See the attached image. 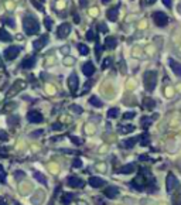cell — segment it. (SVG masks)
<instances>
[{"label":"cell","instance_id":"4fadbf2b","mask_svg":"<svg viewBox=\"0 0 181 205\" xmlns=\"http://www.w3.org/2000/svg\"><path fill=\"white\" fill-rule=\"evenodd\" d=\"M117 13H119V6L111 7V9H109V10L106 11V17H107V20H111V21H116V20H117Z\"/></svg>","mask_w":181,"mask_h":205},{"label":"cell","instance_id":"d6a6232c","mask_svg":"<svg viewBox=\"0 0 181 205\" xmlns=\"http://www.w3.org/2000/svg\"><path fill=\"white\" fill-rule=\"evenodd\" d=\"M86 40H88V41L95 40V33H94V30H88V31H86Z\"/></svg>","mask_w":181,"mask_h":205},{"label":"cell","instance_id":"44dd1931","mask_svg":"<svg viewBox=\"0 0 181 205\" xmlns=\"http://www.w3.org/2000/svg\"><path fill=\"white\" fill-rule=\"evenodd\" d=\"M134 164H126V165H123V167L119 170V173H122V174H130V173H133L134 171Z\"/></svg>","mask_w":181,"mask_h":205},{"label":"cell","instance_id":"d6986e66","mask_svg":"<svg viewBox=\"0 0 181 205\" xmlns=\"http://www.w3.org/2000/svg\"><path fill=\"white\" fill-rule=\"evenodd\" d=\"M33 175H34V178L37 180L40 184H44V185H47V178L44 177L43 174H41L40 171H33Z\"/></svg>","mask_w":181,"mask_h":205},{"label":"cell","instance_id":"d4e9b609","mask_svg":"<svg viewBox=\"0 0 181 205\" xmlns=\"http://www.w3.org/2000/svg\"><path fill=\"white\" fill-rule=\"evenodd\" d=\"M78 51H79L81 55H88V52H89V48L85 45V44H78Z\"/></svg>","mask_w":181,"mask_h":205},{"label":"cell","instance_id":"83f0119b","mask_svg":"<svg viewBox=\"0 0 181 205\" xmlns=\"http://www.w3.org/2000/svg\"><path fill=\"white\" fill-rule=\"evenodd\" d=\"M173 205H181V188H178V194L173 197Z\"/></svg>","mask_w":181,"mask_h":205},{"label":"cell","instance_id":"52a82bcc","mask_svg":"<svg viewBox=\"0 0 181 205\" xmlns=\"http://www.w3.org/2000/svg\"><path fill=\"white\" fill-rule=\"evenodd\" d=\"M78 85H79L78 77H77V74H75V72H72V74L69 75V78H68V88H69V91L71 92H77Z\"/></svg>","mask_w":181,"mask_h":205},{"label":"cell","instance_id":"4316f807","mask_svg":"<svg viewBox=\"0 0 181 205\" xmlns=\"http://www.w3.org/2000/svg\"><path fill=\"white\" fill-rule=\"evenodd\" d=\"M117 115H119V109H117V108H112V109L107 111V118H109V119L117 118Z\"/></svg>","mask_w":181,"mask_h":205},{"label":"cell","instance_id":"3957f363","mask_svg":"<svg viewBox=\"0 0 181 205\" xmlns=\"http://www.w3.org/2000/svg\"><path fill=\"white\" fill-rule=\"evenodd\" d=\"M151 17H153L154 24L158 26V27H166L168 24V16L166 13H163V11H154L151 14Z\"/></svg>","mask_w":181,"mask_h":205},{"label":"cell","instance_id":"f546056e","mask_svg":"<svg viewBox=\"0 0 181 205\" xmlns=\"http://www.w3.org/2000/svg\"><path fill=\"white\" fill-rule=\"evenodd\" d=\"M2 21H3V23H6L7 26H9V27H11V28L16 27V24H14L13 19H7V17H4V19H2Z\"/></svg>","mask_w":181,"mask_h":205},{"label":"cell","instance_id":"836d02e7","mask_svg":"<svg viewBox=\"0 0 181 205\" xmlns=\"http://www.w3.org/2000/svg\"><path fill=\"white\" fill-rule=\"evenodd\" d=\"M153 120V118L151 119H147V118H141V124H143V128H149V124H150V122Z\"/></svg>","mask_w":181,"mask_h":205},{"label":"cell","instance_id":"2e32d148","mask_svg":"<svg viewBox=\"0 0 181 205\" xmlns=\"http://www.w3.org/2000/svg\"><path fill=\"white\" fill-rule=\"evenodd\" d=\"M116 45H117L116 37H112V36H109V37L105 38V47H106L107 50H113Z\"/></svg>","mask_w":181,"mask_h":205},{"label":"cell","instance_id":"7dc6e473","mask_svg":"<svg viewBox=\"0 0 181 205\" xmlns=\"http://www.w3.org/2000/svg\"><path fill=\"white\" fill-rule=\"evenodd\" d=\"M0 205H7V204H6V201H4L3 198H0Z\"/></svg>","mask_w":181,"mask_h":205},{"label":"cell","instance_id":"f35d334b","mask_svg":"<svg viewBox=\"0 0 181 205\" xmlns=\"http://www.w3.org/2000/svg\"><path fill=\"white\" fill-rule=\"evenodd\" d=\"M101 51H102L101 44L96 43V58H98V60H101Z\"/></svg>","mask_w":181,"mask_h":205},{"label":"cell","instance_id":"7bdbcfd3","mask_svg":"<svg viewBox=\"0 0 181 205\" xmlns=\"http://www.w3.org/2000/svg\"><path fill=\"white\" fill-rule=\"evenodd\" d=\"M74 167H82V161H81V160H75L74 161Z\"/></svg>","mask_w":181,"mask_h":205},{"label":"cell","instance_id":"1f68e13d","mask_svg":"<svg viewBox=\"0 0 181 205\" xmlns=\"http://www.w3.org/2000/svg\"><path fill=\"white\" fill-rule=\"evenodd\" d=\"M0 182H2V184L6 182V173H4V170H3L2 165H0Z\"/></svg>","mask_w":181,"mask_h":205},{"label":"cell","instance_id":"8992f818","mask_svg":"<svg viewBox=\"0 0 181 205\" xmlns=\"http://www.w3.org/2000/svg\"><path fill=\"white\" fill-rule=\"evenodd\" d=\"M71 24L69 23H64V24H61L60 27H58V30H57V36H58V38H65L68 36V34L71 33Z\"/></svg>","mask_w":181,"mask_h":205},{"label":"cell","instance_id":"ee69618b","mask_svg":"<svg viewBox=\"0 0 181 205\" xmlns=\"http://www.w3.org/2000/svg\"><path fill=\"white\" fill-rule=\"evenodd\" d=\"M154 3H156V0H144L146 6H151V4H154Z\"/></svg>","mask_w":181,"mask_h":205},{"label":"cell","instance_id":"ba28073f","mask_svg":"<svg viewBox=\"0 0 181 205\" xmlns=\"http://www.w3.org/2000/svg\"><path fill=\"white\" fill-rule=\"evenodd\" d=\"M27 119H28L31 123H41V122L44 120L43 115H41L40 112H37V111H30V112H28Z\"/></svg>","mask_w":181,"mask_h":205},{"label":"cell","instance_id":"ab89813d","mask_svg":"<svg viewBox=\"0 0 181 205\" xmlns=\"http://www.w3.org/2000/svg\"><path fill=\"white\" fill-rule=\"evenodd\" d=\"M134 112H126V113L123 115V119H133L134 118Z\"/></svg>","mask_w":181,"mask_h":205},{"label":"cell","instance_id":"74e56055","mask_svg":"<svg viewBox=\"0 0 181 205\" xmlns=\"http://www.w3.org/2000/svg\"><path fill=\"white\" fill-rule=\"evenodd\" d=\"M98 30L103 31V33H107V27L105 26V23H99V24H98Z\"/></svg>","mask_w":181,"mask_h":205},{"label":"cell","instance_id":"d590c367","mask_svg":"<svg viewBox=\"0 0 181 205\" xmlns=\"http://www.w3.org/2000/svg\"><path fill=\"white\" fill-rule=\"evenodd\" d=\"M31 4H33V6L36 7V9H38V10H41V11H44V7L41 6L40 3H38L37 0H31Z\"/></svg>","mask_w":181,"mask_h":205},{"label":"cell","instance_id":"681fc988","mask_svg":"<svg viewBox=\"0 0 181 205\" xmlns=\"http://www.w3.org/2000/svg\"><path fill=\"white\" fill-rule=\"evenodd\" d=\"M102 3H109V2H111V0H101Z\"/></svg>","mask_w":181,"mask_h":205},{"label":"cell","instance_id":"60d3db41","mask_svg":"<svg viewBox=\"0 0 181 205\" xmlns=\"http://www.w3.org/2000/svg\"><path fill=\"white\" fill-rule=\"evenodd\" d=\"M163 4H164L167 9H171V7H173V0H163Z\"/></svg>","mask_w":181,"mask_h":205},{"label":"cell","instance_id":"b9f144b4","mask_svg":"<svg viewBox=\"0 0 181 205\" xmlns=\"http://www.w3.org/2000/svg\"><path fill=\"white\" fill-rule=\"evenodd\" d=\"M71 140L74 141L75 144H82V140H81V139H77L75 136H72V137H71Z\"/></svg>","mask_w":181,"mask_h":205},{"label":"cell","instance_id":"f6af8a7d","mask_svg":"<svg viewBox=\"0 0 181 205\" xmlns=\"http://www.w3.org/2000/svg\"><path fill=\"white\" fill-rule=\"evenodd\" d=\"M33 136H40V135H43V130H37V132H34V133H31Z\"/></svg>","mask_w":181,"mask_h":205},{"label":"cell","instance_id":"7c38bea8","mask_svg":"<svg viewBox=\"0 0 181 205\" xmlns=\"http://www.w3.org/2000/svg\"><path fill=\"white\" fill-rule=\"evenodd\" d=\"M36 62H37V60H36V57H27L26 60L21 62L20 67L24 68V69H31V68L36 65Z\"/></svg>","mask_w":181,"mask_h":205},{"label":"cell","instance_id":"c3c4849f","mask_svg":"<svg viewBox=\"0 0 181 205\" xmlns=\"http://www.w3.org/2000/svg\"><path fill=\"white\" fill-rule=\"evenodd\" d=\"M177 9H178V13H181V3L178 4V7H177Z\"/></svg>","mask_w":181,"mask_h":205},{"label":"cell","instance_id":"5b68a950","mask_svg":"<svg viewBox=\"0 0 181 205\" xmlns=\"http://www.w3.org/2000/svg\"><path fill=\"white\" fill-rule=\"evenodd\" d=\"M19 52H20V48H19V47H9L7 50H4L3 55H4L6 60L11 61V60H14V58H17Z\"/></svg>","mask_w":181,"mask_h":205},{"label":"cell","instance_id":"7402d4cb","mask_svg":"<svg viewBox=\"0 0 181 205\" xmlns=\"http://www.w3.org/2000/svg\"><path fill=\"white\" fill-rule=\"evenodd\" d=\"M0 41H6V43L11 41V36L4 28H0Z\"/></svg>","mask_w":181,"mask_h":205},{"label":"cell","instance_id":"e575fe53","mask_svg":"<svg viewBox=\"0 0 181 205\" xmlns=\"http://www.w3.org/2000/svg\"><path fill=\"white\" fill-rule=\"evenodd\" d=\"M92 84H94V81H92V79H90V81H88V82H86V85L84 86V89H82V92H81V94H86L88 89H89V88L92 86Z\"/></svg>","mask_w":181,"mask_h":205},{"label":"cell","instance_id":"30bf717a","mask_svg":"<svg viewBox=\"0 0 181 205\" xmlns=\"http://www.w3.org/2000/svg\"><path fill=\"white\" fill-rule=\"evenodd\" d=\"M67 184L69 185V187H74V188H81V187H84V181L78 177H68Z\"/></svg>","mask_w":181,"mask_h":205},{"label":"cell","instance_id":"6da1fadb","mask_svg":"<svg viewBox=\"0 0 181 205\" xmlns=\"http://www.w3.org/2000/svg\"><path fill=\"white\" fill-rule=\"evenodd\" d=\"M23 28L27 36H33V34H37L40 31V23L34 16L27 14L23 17Z\"/></svg>","mask_w":181,"mask_h":205},{"label":"cell","instance_id":"8d00e7d4","mask_svg":"<svg viewBox=\"0 0 181 205\" xmlns=\"http://www.w3.org/2000/svg\"><path fill=\"white\" fill-rule=\"evenodd\" d=\"M7 139H9V136H7L6 132L0 130V140H2V141H7Z\"/></svg>","mask_w":181,"mask_h":205},{"label":"cell","instance_id":"e0dca14e","mask_svg":"<svg viewBox=\"0 0 181 205\" xmlns=\"http://www.w3.org/2000/svg\"><path fill=\"white\" fill-rule=\"evenodd\" d=\"M89 184L95 188H99V187H103L105 185V180L103 178H99V177H90L89 178Z\"/></svg>","mask_w":181,"mask_h":205},{"label":"cell","instance_id":"ffe728a7","mask_svg":"<svg viewBox=\"0 0 181 205\" xmlns=\"http://www.w3.org/2000/svg\"><path fill=\"white\" fill-rule=\"evenodd\" d=\"M89 103L92 105V106H95V108H102V106H103L102 101L98 96H90L89 98Z\"/></svg>","mask_w":181,"mask_h":205},{"label":"cell","instance_id":"5bb4252c","mask_svg":"<svg viewBox=\"0 0 181 205\" xmlns=\"http://www.w3.org/2000/svg\"><path fill=\"white\" fill-rule=\"evenodd\" d=\"M168 64H170L173 72H174L177 77L181 78V64H180V62H177V61H174V60H170V61H168Z\"/></svg>","mask_w":181,"mask_h":205},{"label":"cell","instance_id":"484cf974","mask_svg":"<svg viewBox=\"0 0 181 205\" xmlns=\"http://www.w3.org/2000/svg\"><path fill=\"white\" fill-rule=\"evenodd\" d=\"M133 130H134L133 124H124V126H122V128H120V133H123V135L130 133V132H133Z\"/></svg>","mask_w":181,"mask_h":205},{"label":"cell","instance_id":"cb8c5ba5","mask_svg":"<svg viewBox=\"0 0 181 205\" xmlns=\"http://www.w3.org/2000/svg\"><path fill=\"white\" fill-rule=\"evenodd\" d=\"M72 199H74V194H65L64 197H62V199H61V202L64 205H69Z\"/></svg>","mask_w":181,"mask_h":205},{"label":"cell","instance_id":"7a4b0ae2","mask_svg":"<svg viewBox=\"0 0 181 205\" xmlns=\"http://www.w3.org/2000/svg\"><path fill=\"white\" fill-rule=\"evenodd\" d=\"M143 79H144V88L149 92L154 91L156 85H157V72L156 71H147V72H144Z\"/></svg>","mask_w":181,"mask_h":205},{"label":"cell","instance_id":"277c9868","mask_svg":"<svg viewBox=\"0 0 181 205\" xmlns=\"http://www.w3.org/2000/svg\"><path fill=\"white\" fill-rule=\"evenodd\" d=\"M166 188H167V192L171 194L175 188H180V184H178V180L173 173H168L167 175V182H166Z\"/></svg>","mask_w":181,"mask_h":205},{"label":"cell","instance_id":"f907efd6","mask_svg":"<svg viewBox=\"0 0 181 205\" xmlns=\"http://www.w3.org/2000/svg\"><path fill=\"white\" fill-rule=\"evenodd\" d=\"M43 2H45V0H43Z\"/></svg>","mask_w":181,"mask_h":205},{"label":"cell","instance_id":"9c48e42d","mask_svg":"<svg viewBox=\"0 0 181 205\" xmlns=\"http://www.w3.org/2000/svg\"><path fill=\"white\" fill-rule=\"evenodd\" d=\"M48 43V36H41L38 40H36L33 43V48L36 51H40L43 47H45V44Z\"/></svg>","mask_w":181,"mask_h":205},{"label":"cell","instance_id":"bcb514c9","mask_svg":"<svg viewBox=\"0 0 181 205\" xmlns=\"http://www.w3.org/2000/svg\"><path fill=\"white\" fill-rule=\"evenodd\" d=\"M95 202H98V204H99V205H106V204H105L103 201H101V199H99V198H95Z\"/></svg>","mask_w":181,"mask_h":205},{"label":"cell","instance_id":"f1b7e54d","mask_svg":"<svg viewBox=\"0 0 181 205\" xmlns=\"http://www.w3.org/2000/svg\"><path fill=\"white\" fill-rule=\"evenodd\" d=\"M44 26L47 27V30H51V28H53V19L48 16L44 17Z\"/></svg>","mask_w":181,"mask_h":205},{"label":"cell","instance_id":"4dcf8cb0","mask_svg":"<svg viewBox=\"0 0 181 205\" xmlns=\"http://www.w3.org/2000/svg\"><path fill=\"white\" fill-rule=\"evenodd\" d=\"M112 64V58L111 57H107V58H105L103 60V62H102V69H106L109 65Z\"/></svg>","mask_w":181,"mask_h":205},{"label":"cell","instance_id":"9a60e30c","mask_svg":"<svg viewBox=\"0 0 181 205\" xmlns=\"http://www.w3.org/2000/svg\"><path fill=\"white\" fill-rule=\"evenodd\" d=\"M103 194L106 195L107 198H112V199H113V198H116L117 195H119V190H117L116 187H107V188L103 191Z\"/></svg>","mask_w":181,"mask_h":205},{"label":"cell","instance_id":"ac0fdd59","mask_svg":"<svg viewBox=\"0 0 181 205\" xmlns=\"http://www.w3.org/2000/svg\"><path fill=\"white\" fill-rule=\"evenodd\" d=\"M139 137L140 136H137V137H132V139H128V140H124L122 144H123L124 149H133V146L136 144V141L139 140Z\"/></svg>","mask_w":181,"mask_h":205},{"label":"cell","instance_id":"8fae6325","mask_svg":"<svg viewBox=\"0 0 181 205\" xmlns=\"http://www.w3.org/2000/svg\"><path fill=\"white\" fill-rule=\"evenodd\" d=\"M82 72H84L86 77H92V75L95 74V65L92 64L90 61L85 62V64L82 65Z\"/></svg>","mask_w":181,"mask_h":205},{"label":"cell","instance_id":"603a6c76","mask_svg":"<svg viewBox=\"0 0 181 205\" xmlns=\"http://www.w3.org/2000/svg\"><path fill=\"white\" fill-rule=\"evenodd\" d=\"M144 108L147 109H153L156 106V101L154 99H151V98H144Z\"/></svg>","mask_w":181,"mask_h":205}]
</instances>
